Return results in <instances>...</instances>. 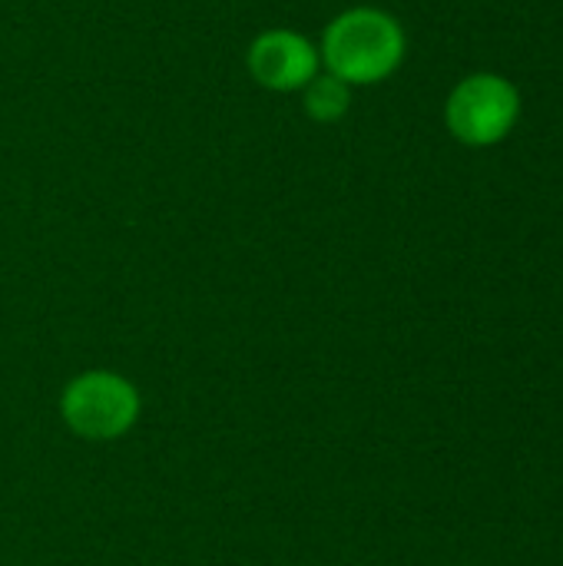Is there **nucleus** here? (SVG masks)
<instances>
[{
    "mask_svg": "<svg viewBox=\"0 0 563 566\" xmlns=\"http://www.w3.org/2000/svg\"><path fill=\"white\" fill-rule=\"evenodd\" d=\"M319 60L348 86L382 83L405 60V30L378 7H352L325 27Z\"/></svg>",
    "mask_w": 563,
    "mask_h": 566,
    "instance_id": "1",
    "label": "nucleus"
},
{
    "mask_svg": "<svg viewBox=\"0 0 563 566\" xmlns=\"http://www.w3.org/2000/svg\"><path fill=\"white\" fill-rule=\"evenodd\" d=\"M143 415L136 385L106 368L73 375L60 391V418L83 441H119Z\"/></svg>",
    "mask_w": 563,
    "mask_h": 566,
    "instance_id": "2",
    "label": "nucleus"
},
{
    "mask_svg": "<svg viewBox=\"0 0 563 566\" xmlns=\"http://www.w3.org/2000/svg\"><path fill=\"white\" fill-rule=\"evenodd\" d=\"M521 116V93L511 80L498 73H475L461 80L448 103L445 123L455 139L465 146H494L501 143Z\"/></svg>",
    "mask_w": 563,
    "mask_h": 566,
    "instance_id": "3",
    "label": "nucleus"
},
{
    "mask_svg": "<svg viewBox=\"0 0 563 566\" xmlns=\"http://www.w3.org/2000/svg\"><path fill=\"white\" fill-rule=\"evenodd\" d=\"M246 63H249L252 80L265 90H275V93L305 90L309 80L322 66L319 46L289 27H272V30L259 33L249 43Z\"/></svg>",
    "mask_w": 563,
    "mask_h": 566,
    "instance_id": "4",
    "label": "nucleus"
},
{
    "mask_svg": "<svg viewBox=\"0 0 563 566\" xmlns=\"http://www.w3.org/2000/svg\"><path fill=\"white\" fill-rule=\"evenodd\" d=\"M348 103H352V86L332 73H315L305 86V113L315 123L342 119L348 113Z\"/></svg>",
    "mask_w": 563,
    "mask_h": 566,
    "instance_id": "5",
    "label": "nucleus"
}]
</instances>
